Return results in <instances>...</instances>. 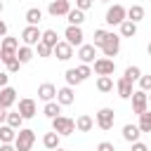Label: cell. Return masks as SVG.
Here are the masks:
<instances>
[{
	"label": "cell",
	"instance_id": "obj_25",
	"mask_svg": "<svg viewBox=\"0 0 151 151\" xmlns=\"http://www.w3.org/2000/svg\"><path fill=\"white\" fill-rule=\"evenodd\" d=\"M40 19H42V12H40L38 7L26 9V24H28V26H38V24H40Z\"/></svg>",
	"mask_w": 151,
	"mask_h": 151
},
{
	"label": "cell",
	"instance_id": "obj_4",
	"mask_svg": "<svg viewBox=\"0 0 151 151\" xmlns=\"http://www.w3.org/2000/svg\"><path fill=\"white\" fill-rule=\"evenodd\" d=\"M94 123H97L99 130H111L113 123H116V113H113V109H109V106L99 109V111L94 113Z\"/></svg>",
	"mask_w": 151,
	"mask_h": 151
},
{
	"label": "cell",
	"instance_id": "obj_30",
	"mask_svg": "<svg viewBox=\"0 0 151 151\" xmlns=\"http://www.w3.org/2000/svg\"><path fill=\"white\" fill-rule=\"evenodd\" d=\"M97 90H99V92H111V90H113L111 76H99V78H97Z\"/></svg>",
	"mask_w": 151,
	"mask_h": 151
},
{
	"label": "cell",
	"instance_id": "obj_27",
	"mask_svg": "<svg viewBox=\"0 0 151 151\" xmlns=\"http://www.w3.org/2000/svg\"><path fill=\"white\" fill-rule=\"evenodd\" d=\"M40 42H45L47 47H52V50H54V47H57V42H59V38H57V31H54V28H47V31H42V40H40Z\"/></svg>",
	"mask_w": 151,
	"mask_h": 151
},
{
	"label": "cell",
	"instance_id": "obj_7",
	"mask_svg": "<svg viewBox=\"0 0 151 151\" xmlns=\"http://www.w3.org/2000/svg\"><path fill=\"white\" fill-rule=\"evenodd\" d=\"M101 52H104V57L113 59V57L120 52V35H118V33H109V38H106V42H104Z\"/></svg>",
	"mask_w": 151,
	"mask_h": 151
},
{
	"label": "cell",
	"instance_id": "obj_9",
	"mask_svg": "<svg viewBox=\"0 0 151 151\" xmlns=\"http://www.w3.org/2000/svg\"><path fill=\"white\" fill-rule=\"evenodd\" d=\"M113 71H116V61L113 59H109V57L94 59V73L97 76H113Z\"/></svg>",
	"mask_w": 151,
	"mask_h": 151
},
{
	"label": "cell",
	"instance_id": "obj_5",
	"mask_svg": "<svg viewBox=\"0 0 151 151\" xmlns=\"http://www.w3.org/2000/svg\"><path fill=\"white\" fill-rule=\"evenodd\" d=\"M130 99H132V111H134L137 116H142V113L149 111V92H144V90H134Z\"/></svg>",
	"mask_w": 151,
	"mask_h": 151
},
{
	"label": "cell",
	"instance_id": "obj_33",
	"mask_svg": "<svg viewBox=\"0 0 151 151\" xmlns=\"http://www.w3.org/2000/svg\"><path fill=\"white\" fill-rule=\"evenodd\" d=\"M7 125L14 127V130H21V125H24L21 113H19V111H17V113H7Z\"/></svg>",
	"mask_w": 151,
	"mask_h": 151
},
{
	"label": "cell",
	"instance_id": "obj_12",
	"mask_svg": "<svg viewBox=\"0 0 151 151\" xmlns=\"http://www.w3.org/2000/svg\"><path fill=\"white\" fill-rule=\"evenodd\" d=\"M19 113H21V118L24 120H28V118H33L35 113H38V106H35V101L33 99H19Z\"/></svg>",
	"mask_w": 151,
	"mask_h": 151
},
{
	"label": "cell",
	"instance_id": "obj_3",
	"mask_svg": "<svg viewBox=\"0 0 151 151\" xmlns=\"http://www.w3.org/2000/svg\"><path fill=\"white\" fill-rule=\"evenodd\" d=\"M52 130L57 134H61V137H68V134L76 132V120L73 118H66V116H57L52 120Z\"/></svg>",
	"mask_w": 151,
	"mask_h": 151
},
{
	"label": "cell",
	"instance_id": "obj_8",
	"mask_svg": "<svg viewBox=\"0 0 151 151\" xmlns=\"http://www.w3.org/2000/svg\"><path fill=\"white\" fill-rule=\"evenodd\" d=\"M21 40H24V45L33 47V45H38V42L42 40V31H40L38 26H26V28L21 31Z\"/></svg>",
	"mask_w": 151,
	"mask_h": 151
},
{
	"label": "cell",
	"instance_id": "obj_24",
	"mask_svg": "<svg viewBox=\"0 0 151 151\" xmlns=\"http://www.w3.org/2000/svg\"><path fill=\"white\" fill-rule=\"evenodd\" d=\"M66 21H68V26H83V21H85V12H80V9H71V12L66 14Z\"/></svg>",
	"mask_w": 151,
	"mask_h": 151
},
{
	"label": "cell",
	"instance_id": "obj_16",
	"mask_svg": "<svg viewBox=\"0 0 151 151\" xmlns=\"http://www.w3.org/2000/svg\"><path fill=\"white\" fill-rule=\"evenodd\" d=\"M116 90H118V97H120V99H130V97H132V92H134V90H132V83H130L125 76H120V78H118Z\"/></svg>",
	"mask_w": 151,
	"mask_h": 151
},
{
	"label": "cell",
	"instance_id": "obj_26",
	"mask_svg": "<svg viewBox=\"0 0 151 151\" xmlns=\"http://www.w3.org/2000/svg\"><path fill=\"white\" fill-rule=\"evenodd\" d=\"M137 35V24H132V21H123L120 24V38H134Z\"/></svg>",
	"mask_w": 151,
	"mask_h": 151
},
{
	"label": "cell",
	"instance_id": "obj_32",
	"mask_svg": "<svg viewBox=\"0 0 151 151\" xmlns=\"http://www.w3.org/2000/svg\"><path fill=\"white\" fill-rule=\"evenodd\" d=\"M106 38H109V31H104V28H97L94 31V40H92V45L94 47H104V42H106Z\"/></svg>",
	"mask_w": 151,
	"mask_h": 151
},
{
	"label": "cell",
	"instance_id": "obj_34",
	"mask_svg": "<svg viewBox=\"0 0 151 151\" xmlns=\"http://www.w3.org/2000/svg\"><path fill=\"white\" fill-rule=\"evenodd\" d=\"M137 125H139V130H142V132H151V111L142 113V116H139V123H137Z\"/></svg>",
	"mask_w": 151,
	"mask_h": 151
},
{
	"label": "cell",
	"instance_id": "obj_20",
	"mask_svg": "<svg viewBox=\"0 0 151 151\" xmlns=\"http://www.w3.org/2000/svg\"><path fill=\"white\" fill-rule=\"evenodd\" d=\"M17 132H19V130L9 127L7 123H5V125H0V144H14V139H17Z\"/></svg>",
	"mask_w": 151,
	"mask_h": 151
},
{
	"label": "cell",
	"instance_id": "obj_43",
	"mask_svg": "<svg viewBox=\"0 0 151 151\" xmlns=\"http://www.w3.org/2000/svg\"><path fill=\"white\" fill-rule=\"evenodd\" d=\"M132 151H149V146H146L144 142H134V144H132Z\"/></svg>",
	"mask_w": 151,
	"mask_h": 151
},
{
	"label": "cell",
	"instance_id": "obj_35",
	"mask_svg": "<svg viewBox=\"0 0 151 151\" xmlns=\"http://www.w3.org/2000/svg\"><path fill=\"white\" fill-rule=\"evenodd\" d=\"M125 78H127L130 83L139 80V78H142V68H139V66H127V68H125Z\"/></svg>",
	"mask_w": 151,
	"mask_h": 151
},
{
	"label": "cell",
	"instance_id": "obj_28",
	"mask_svg": "<svg viewBox=\"0 0 151 151\" xmlns=\"http://www.w3.org/2000/svg\"><path fill=\"white\" fill-rule=\"evenodd\" d=\"M21 45H19V40L17 38H12V35H5L2 38V42H0V50H7V52H17Z\"/></svg>",
	"mask_w": 151,
	"mask_h": 151
},
{
	"label": "cell",
	"instance_id": "obj_15",
	"mask_svg": "<svg viewBox=\"0 0 151 151\" xmlns=\"http://www.w3.org/2000/svg\"><path fill=\"white\" fill-rule=\"evenodd\" d=\"M94 57H97V47H94V45H80V47H78V59H80L83 64H92Z\"/></svg>",
	"mask_w": 151,
	"mask_h": 151
},
{
	"label": "cell",
	"instance_id": "obj_36",
	"mask_svg": "<svg viewBox=\"0 0 151 151\" xmlns=\"http://www.w3.org/2000/svg\"><path fill=\"white\" fill-rule=\"evenodd\" d=\"M78 76H80L83 80H87V78L92 76V66H90V64H80V66H78Z\"/></svg>",
	"mask_w": 151,
	"mask_h": 151
},
{
	"label": "cell",
	"instance_id": "obj_39",
	"mask_svg": "<svg viewBox=\"0 0 151 151\" xmlns=\"http://www.w3.org/2000/svg\"><path fill=\"white\" fill-rule=\"evenodd\" d=\"M92 7V0H76V9H80V12H87Z\"/></svg>",
	"mask_w": 151,
	"mask_h": 151
},
{
	"label": "cell",
	"instance_id": "obj_45",
	"mask_svg": "<svg viewBox=\"0 0 151 151\" xmlns=\"http://www.w3.org/2000/svg\"><path fill=\"white\" fill-rule=\"evenodd\" d=\"M5 35H7V24L0 19V38H5Z\"/></svg>",
	"mask_w": 151,
	"mask_h": 151
},
{
	"label": "cell",
	"instance_id": "obj_21",
	"mask_svg": "<svg viewBox=\"0 0 151 151\" xmlns=\"http://www.w3.org/2000/svg\"><path fill=\"white\" fill-rule=\"evenodd\" d=\"M59 142H61V134H57L54 130H52V132H45V137H42V146L50 149V151L59 149Z\"/></svg>",
	"mask_w": 151,
	"mask_h": 151
},
{
	"label": "cell",
	"instance_id": "obj_2",
	"mask_svg": "<svg viewBox=\"0 0 151 151\" xmlns=\"http://www.w3.org/2000/svg\"><path fill=\"white\" fill-rule=\"evenodd\" d=\"M127 19V9L123 7V5H111L109 9H106V17H104V21L109 24V26H120L123 21Z\"/></svg>",
	"mask_w": 151,
	"mask_h": 151
},
{
	"label": "cell",
	"instance_id": "obj_11",
	"mask_svg": "<svg viewBox=\"0 0 151 151\" xmlns=\"http://www.w3.org/2000/svg\"><path fill=\"white\" fill-rule=\"evenodd\" d=\"M52 54H54L59 61H68V59L73 57V45H68L66 40H59V42H57V47L52 50Z\"/></svg>",
	"mask_w": 151,
	"mask_h": 151
},
{
	"label": "cell",
	"instance_id": "obj_6",
	"mask_svg": "<svg viewBox=\"0 0 151 151\" xmlns=\"http://www.w3.org/2000/svg\"><path fill=\"white\" fill-rule=\"evenodd\" d=\"M64 38H66V42H68V45H73V47L85 45V42H83V40H85V33H83V28H80V26H66Z\"/></svg>",
	"mask_w": 151,
	"mask_h": 151
},
{
	"label": "cell",
	"instance_id": "obj_23",
	"mask_svg": "<svg viewBox=\"0 0 151 151\" xmlns=\"http://www.w3.org/2000/svg\"><path fill=\"white\" fill-rule=\"evenodd\" d=\"M142 19H144V7H142V5H132V7H127V21L139 24Z\"/></svg>",
	"mask_w": 151,
	"mask_h": 151
},
{
	"label": "cell",
	"instance_id": "obj_46",
	"mask_svg": "<svg viewBox=\"0 0 151 151\" xmlns=\"http://www.w3.org/2000/svg\"><path fill=\"white\" fill-rule=\"evenodd\" d=\"M0 151H17L14 144H0Z\"/></svg>",
	"mask_w": 151,
	"mask_h": 151
},
{
	"label": "cell",
	"instance_id": "obj_19",
	"mask_svg": "<svg viewBox=\"0 0 151 151\" xmlns=\"http://www.w3.org/2000/svg\"><path fill=\"white\" fill-rule=\"evenodd\" d=\"M92 127H94V118H92V116L83 113V116L76 118V130H78V132H90Z\"/></svg>",
	"mask_w": 151,
	"mask_h": 151
},
{
	"label": "cell",
	"instance_id": "obj_13",
	"mask_svg": "<svg viewBox=\"0 0 151 151\" xmlns=\"http://www.w3.org/2000/svg\"><path fill=\"white\" fill-rule=\"evenodd\" d=\"M38 99H42L45 104H47V101H54V99H57V87H54L52 83H42V85L38 87Z\"/></svg>",
	"mask_w": 151,
	"mask_h": 151
},
{
	"label": "cell",
	"instance_id": "obj_47",
	"mask_svg": "<svg viewBox=\"0 0 151 151\" xmlns=\"http://www.w3.org/2000/svg\"><path fill=\"white\" fill-rule=\"evenodd\" d=\"M146 52H149V57H151V42H149V45H146Z\"/></svg>",
	"mask_w": 151,
	"mask_h": 151
},
{
	"label": "cell",
	"instance_id": "obj_40",
	"mask_svg": "<svg viewBox=\"0 0 151 151\" xmlns=\"http://www.w3.org/2000/svg\"><path fill=\"white\" fill-rule=\"evenodd\" d=\"M97 151H116V146L111 142H99L97 144Z\"/></svg>",
	"mask_w": 151,
	"mask_h": 151
},
{
	"label": "cell",
	"instance_id": "obj_31",
	"mask_svg": "<svg viewBox=\"0 0 151 151\" xmlns=\"http://www.w3.org/2000/svg\"><path fill=\"white\" fill-rule=\"evenodd\" d=\"M64 76H66V85H68V87H73V85H80V83H83V78L78 76V68H68Z\"/></svg>",
	"mask_w": 151,
	"mask_h": 151
},
{
	"label": "cell",
	"instance_id": "obj_50",
	"mask_svg": "<svg viewBox=\"0 0 151 151\" xmlns=\"http://www.w3.org/2000/svg\"><path fill=\"white\" fill-rule=\"evenodd\" d=\"M54 151H64V149H61V146H59V149H54Z\"/></svg>",
	"mask_w": 151,
	"mask_h": 151
},
{
	"label": "cell",
	"instance_id": "obj_51",
	"mask_svg": "<svg viewBox=\"0 0 151 151\" xmlns=\"http://www.w3.org/2000/svg\"><path fill=\"white\" fill-rule=\"evenodd\" d=\"M99 2H109V0H99Z\"/></svg>",
	"mask_w": 151,
	"mask_h": 151
},
{
	"label": "cell",
	"instance_id": "obj_37",
	"mask_svg": "<svg viewBox=\"0 0 151 151\" xmlns=\"http://www.w3.org/2000/svg\"><path fill=\"white\" fill-rule=\"evenodd\" d=\"M35 52H38V57H50L52 54V47H47L45 42H38L35 45Z\"/></svg>",
	"mask_w": 151,
	"mask_h": 151
},
{
	"label": "cell",
	"instance_id": "obj_10",
	"mask_svg": "<svg viewBox=\"0 0 151 151\" xmlns=\"http://www.w3.org/2000/svg\"><path fill=\"white\" fill-rule=\"evenodd\" d=\"M47 12H50L52 17H66V14L71 12V2H68V0H52V2L47 5Z\"/></svg>",
	"mask_w": 151,
	"mask_h": 151
},
{
	"label": "cell",
	"instance_id": "obj_1",
	"mask_svg": "<svg viewBox=\"0 0 151 151\" xmlns=\"http://www.w3.org/2000/svg\"><path fill=\"white\" fill-rule=\"evenodd\" d=\"M35 144V132L31 127H21L17 132V139H14V149L17 151H31Z\"/></svg>",
	"mask_w": 151,
	"mask_h": 151
},
{
	"label": "cell",
	"instance_id": "obj_49",
	"mask_svg": "<svg viewBox=\"0 0 151 151\" xmlns=\"http://www.w3.org/2000/svg\"><path fill=\"white\" fill-rule=\"evenodd\" d=\"M149 106H151V94H149Z\"/></svg>",
	"mask_w": 151,
	"mask_h": 151
},
{
	"label": "cell",
	"instance_id": "obj_18",
	"mask_svg": "<svg viewBox=\"0 0 151 151\" xmlns=\"http://www.w3.org/2000/svg\"><path fill=\"white\" fill-rule=\"evenodd\" d=\"M139 134H142L139 125H132V123H127V125L123 127V139H125V142H130V144L139 142Z\"/></svg>",
	"mask_w": 151,
	"mask_h": 151
},
{
	"label": "cell",
	"instance_id": "obj_14",
	"mask_svg": "<svg viewBox=\"0 0 151 151\" xmlns=\"http://www.w3.org/2000/svg\"><path fill=\"white\" fill-rule=\"evenodd\" d=\"M57 101L61 104V106H71L73 101H76V92H73V87H59L57 90Z\"/></svg>",
	"mask_w": 151,
	"mask_h": 151
},
{
	"label": "cell",
	"instance_id": "obj_41",
	"mask_svg": "<svg viewBox=\"0 0 151 151\" xmlns=\"http://www.w3.org/2000/svg\"><path fill=\"white\" fill-rule=\"evenodd\" d=\"M19 66H21V61H19V59L9 61V64H7V73H17V71H19Z\"/></svg>",
	"mask_w": 151,
	"mask_h": 151
},
{
	"label": "cell",
	"instance_id": "obj_17",
	"mask_svg": "<svg viewBox=\"0 0 151 151\" xmlns=\"http://www.w3.org/2000/svg\"><path fill=\"white\" fill-rule=\"evenodd\" d=\"M14 101H17V90L9 87V85L2 87V90H0V106H2V109H9Z\"/></svg>",
	"mask_w": 151,
	"mask_h": 151
},
{
	"label": "cell",
	"instance_id": "obj_44",
	"mask_svg": "<svg viewBox=\"0 0 151 151\" xmlns=\"http://www.w3.org/2000/svg\"><path fill=\"white\" fill-rule=\"evenodd\" d=\"M7 113H9V111L0 106V125H5V123H7Z\"/></svg>",
	"mask_w": 151,
	"mask_h": 151
},
{
	"label": "cell",
	"instance_id": "obj_38",
	"mask_svg": "<svg viewBox=\"0 0 151 151\" xmlns=\"http://www.w3.org/2000/svg\"><path fill=\"white\" fill-rule=\"evenodd\" d=\"M137 83H139V90H144V92H151V76H142Z\"/></svg>",
	"mask_w": 151,
	"mask_h": 151
},
{
	"label": "cell",
	"instance_id": "obj_42",
	"mask_svg": "<svg viewBox=\"0 0 151 151\" xmlns=\"http://www.w3.org/2000/svg\"><path fill=\"white\" fill-rule=\"evenodd\" d=\"M7 83H9V73L7 71H0V90L7 87Z\"/></svg>",
	"mask_w": 151,
	"mask_h": 151
},
{
	"label": "cell",
	"instance_id": "obj_29",
	"mask_svg": "<svg viewBox=\"0 0 151 151\" xmlns=\"http://www.w3.org/2000/svg\"><path fill=\"white\" fill-rule=\"evenodd\" d=\"M33 57H35V54H33V50H31L28 45H21V47L17 50V59H19L21 64H28V61H31Z\"/></svg>",
	"mask_w": 151,
	"mask_h": 151
},
{
	"label": "cell",
	"instance_id": "obj_48",
	"mask_svg": "<svg viewBox=\"0 0 151 151\" xmlns=\"http://www.w3.org/2000/svg\"><path fill=\"white\" fill-rule=\"evenodd\" d=\"M2 9H5V5H2V0H0V14H2Z\"/></svg>",
	"mask_w": 151,
	"mask_h": 151
},
{
	"label": "cell",
	"instance_id": "obj_22",
	"mask_svg": "<svg viewBox=\"0 0 151 151\" xmlns=\"http://www.w3.org/2000/svg\"><path fill=\"white\" fill-rule=\"evenodd\" d=\"M42 113H45L50 120H54L57 116H61V104H59L57 99H54V101H47V104H45V109H42Z\"/></svg>",
	"mask_w": 151,
	"mask_h": 151
}]
</instances>
